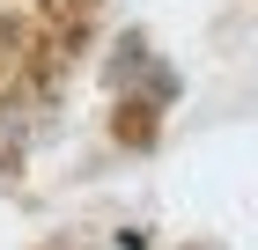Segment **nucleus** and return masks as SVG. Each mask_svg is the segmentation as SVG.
Segmentation results:
<instances>
[]
</instances>
